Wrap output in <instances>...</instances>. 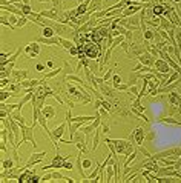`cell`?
I'll use <instances>...</instances> for the list:
<instances>
[{
	"label": "cell",
	"mask_w": 181,
	"mask_h": 183,
	"mask_svg": "<svg viewBox=\"0 0 181 183\" xmlns=\"http://www.w3.org/2000/svg\"><path fill=\"white\" fill-rule=\"evenodd\" d=\"M109 142L114 143L115 151L118 154H123V155H129L135 151L134 148V143H131V140H124V138H118V140H114V138H108Z\"/></svg>",
	"instance_id": "1"
},
{
	"label": "cell",
	"mask_w": 181,
	"mask_h": 183,
	"mask_svg": "<svg viewBox=\"0 0 181 183\" xmlns=\"http://www.w3.org/2000/svg\"><path fill=\"white\" fill-rule=\"evenodd\" d=\"M83 51H84V54H86L89 58L98 60V58L102 57V52L106 51V49L100 46V43H95L92 40H88L86 43H84V46H83Z\"/></svg>",
	"instance_id": "2"
},
{
	"label": "cell",
	"mask_w": 181,
	"mask_h": 183,
	"mask_svg": "<svg viewBox=\"0 0 181 183\" xmlns=\"http://www.w3.org/2000/svg\"><path fill=\"white\" fill-rule=\"evenodd\" d=\"M20 129H22V140L19 142V146H22L23 143H26V142H31L32 143V148L34 149H37V142H35V138H34V126L31 125V126H28V125H20Z\"/></svg>",
	"instance_id": "3"
},
{
	"label": "cell",
	"mask_w": 181,
	"mask_h": 183,
	"mask_svg": "<svg viewBox=\"0 0 181 183\" xmlns=\"http://www.w3.org/2000/svg\"><path fill=\"white\" fill-rule=\"evenodd\" d=\"M66 126H68V120H65L61 123L60 126H57L55 129H52V145L55 146V149H57V152L60 149H58V143H60V140H61V137H63V134L66 132Z\"/></svg>",
	"instance_id": "4"
},
{
	"label": "cell",
	"mask_w": 181,
	"mask_h": 183,
	"mask_svg": "<svg viewBox=\"0 0 181 183\" xmlns=\"http://www.w3.org/2000/svg\"><path fill=\"white\" fill-rule=\"evenodd\" d=\"M144 137H146V131H144V129H143V128H137L135 131H132L129 140L135 145V146H141L143 142H144Z\"/></svg>",
	"instance_id": "5"
},
{
	"label": "cell",
	"mask_w": 181,
	"mask_h": 183,
	"mask_svg": "<svg viewBox=\"0 0 181 183\" xmlns=\"http://www.w3.org/2000/svg\"><path fill=\"white\" fill-rule=\"evenodd\" d=\"M68 155H61L60 154V151L57 152V155L54 159H52V163L51 165H48V166H43L41 168V171H48V169H58V168H63V163H65V160H66Z\"/></svg>",
	"instance_id": "6"
},
{
	"label": "cell",
	"mask_w": 181,
	"mask_h": 183,
	"mask_svg": "<svg viewBox=\"0 0 181 183\" xmlns=\"http://www.w3.org/2000/svg\"><path fill=\"white\" fill-rule=\"evenodd\" d=\"M153 68L157 69L158 72H163V74H172V66L167 63V60H164V58H157L155 60V65H153Z\"/></svg>",
	"instance_id": "7"
},
{
	"label": "cell",
	"mask_w": 181,
	"mask_h": 183,
	"mask_svg": "<svg viewBox=\"0 0 181 183\" xmlns=\"http://www.w3.org/2000/svg\"><path fill=\"white\" fill-rule=\"evenodd\" d=\"M23 51H25V54H26V57L35 58V57L40 54V45H39V42H34V43L26 45V46L23 48Z\"/></svg>",
	"instance_id": "8"
},
{
	"label": "cell",
	"mask_w": 181,
	"mask_h": 183,
	"mask_svg": "<svg viewBox=\"0 0 181 183\" xmlns=\"http://www.w3.org/2000/svg\"><path fill=\"white\" fill-rule=\"evenodd\" d=\"M46 155H48L46 151H41V152H32V154H31V157H29V160H28V163L25 165V168H31V166L43 161L46 159Z\"/></svg>",
	"instance_id": "9"
},
{
	"label": "cell",
	"mask_w": 181,
	"mask_h": 183,
	"mask_svg": "<svg viewBox=\"0 0 181 183\" xmlns=\"http://www.w3.org/2000/svg\"><path fill=\"white\" fill-rule=\"evenodd\" d=\"M144 52H146V48H143L141 45H138V43H131L129 52H127V58H137Z\"/></svg>",
	"instance_id": "10"
},
{
	"label": "cell",
	"mask_w": 181,
	"mask_h": 183,
	"mask_svg": "<svg viewBox=\"0 0 181 183\" xmlns=\"http://www.w3.org/2000/svg\"><path fill=\"white\" fill-rule=\"evenodd\" d=\"M35 42L39 43H43V45H48V46H61L60 45V35H55V37H51V39H48V37H37Z\"/></svg>",
	"instance_id": "11"
},
{
	"label": "cell",
	"mask_w": 181,
	"mask_h": 183,
	"mask_svg": "<svg viewBox=\"0 0 181 183\" xmlns=\"http://www.w3.org/2000/svg\"><path fill=\"white\" fill-rule=\"evenodd\" d=\"M137 58H138V62H141L143 65H146V66H153V65H155V60H157L149 51H146L144 54H141V56L137 57Z\"/></svg>",
	"instance_id": "12"
},
{
	"label": "cell",
	"mask_w": 181,
	"mask_h": 183,
	"mask_svg": "<svg viewBox=\"0 0 181 183\" xmlns=\"http://www.w3.org/2000/svg\"><path fill=\"white\" fill-rule=\"evenodd\" d=\"M11 77L14 79V83H20V82H23V80H26L28 71H26V69H14Z\"/></svg>",
	"instance_id": "13"
},
{
	"label": "cell",
	"mask_w": 181,
	"mask_h": 183,
	"mask_svg": "<svg viewBox=\"0 0 181 183\" xmlns=\"http://www.w3.org/2000/svg\"><path fill=\"white\" fill-rule=\"evenodd\" d=\"M143 9V6H137V5H131V6H127L123 9V13H121V17H131V15H134L137 13H140Z\"/></svg>",
	"instance_id": "14"
},
{
	"label": "cell",
	"mask_w": 181,
	"mask_h": 183,
	"mask_svg": "<svg viewBox=\"0 0 181 183\" xmlns=\"http://www.w3.org/2000/svg\"><path fill=\"white\" fill-rule=\"evenodd\" d=\"M41 114H43L48 120H52V118L55 117V109H54V106H51V105H45L43 108H41Z\"/></svg>",
	"instance_id": "15"
},
{
	"label": "cell",
	"mask_w": 181,
	"mask_h": 183,
	"mask_svg": "<svg viewBox=\"0 0 181 183\" xmlns=\"http://www.w3.org/2000/svg\"><path fill=\"white\" fill-rule=\"evenodd\" d=\"M167 100H169V103L172 105V106H180V109H181V95H178L177 93H169L167 95Z\"/></svg>",
	"instance_id": "16"
},
{
	"label": "cell",
	"mask_w": 181,
	"mask_h": 183,
	"mask_svg": "<svg viewBox=\"0 0 181 183\" xmlns=\"http://www.w3.org/2000/svg\"><path fill=\"white\" fill-rule=\"evenodd\" d=\"M160 19H161V22H160V28L164 29V31H170V29H173L175 26H177V25H173L169 19L163 17V15H160Z\"/></svg>",
	"instance_id": "17"
},
{
	"label": "cell",
	"mask_w": 181,
	"mask_h": 183,
	"mask_svg": "<svg viewBox=\"0 0 181 183\" xmlns=\"http://www.w3.org/2000/svg\"><path fill=\"white\" fill-rule=\"evenodd\" d=\"M166 2H164V3H153L152 5V11H153V14H155V15H163L164 14V11H166Z\"/></svg>",
	"instance_id": "18"
},
{
	"label": "cell",
	"mask_w": 181,
	"mask_h": 183,
	"mask_svg": "<svg viewBox=\"0 0 181 183\" xmlns=\"http://www.w3.org/2000/svg\"><path fill=\"white\" fill-rule=\"evenodd\" d=\"M103 8V3H102V0H92L89 5V11L88 13L89 14H94V13H97V11H102Z\"/></svg>",
	"instance_id": "19"
},
{
	"label": "cell",
	"mask_w": 181,
	"mask_h": 183,
	"mask_svg": "<svg viewBox=\"0 0 181 183\" xmlns=\"http://www.w3.org/2000/svg\"><path fill=\"white\" fill-rule=\"evenodd\" d=\"M22 109H14L12 112H11V117L14 118V120H17L20 125H26V118L23 117V114L20 112Z\"/></svg>",
	"instance_id": "20"
},
{
	"label": "cell",
	"mask_w": 181,
	"mask_h": 183,
	"mask_svg": "<svg viewBox=\"0 0 181 183\" xmlns=\"http://www.w3.org/2000/svg\"><path fill=\"white\" fill-rule=\"evenodd\" d=\"M14 165H15V160L8 157V160L2 161V171H11V169H14Z\"/></svg>",
	"instance_id": "21"
},
{
	"label": "cell",
	"mask_w": 181,
	"mask_h": 183,
	"mask_svg": "<svg viewBox=\"0 0 181 183\" xmlns=\"http://www.w3.org/2000/svg\"><path fill=\"white\" fill-rule=\"evenodd\" d=\"M61 72H63V69H61V68H52V71H49V72H45V74H43V77H41V79L49 80V79L55 77V75L61 74Z\"/></svg>",
	"instance_id": "22"
},
{
	"label": "cell",
	"mask_w": 181,
	"mask_h": 183,
	"mask_svg": "<svg viewBox=\"0 0 181 183\" xmlns=\"http://www.w3.org/2000/svg\"><path fill=\"white\" fill-rule=\"evenodd\" d=\"M41 35L51 39V37H55L57 35V32H55V29L52 28V26H43V32H41Z\"/></svg>",
	"instance_id": "23"
},
{
	"label": "cell",
	"mask_w": 181,
	"mask_h": 183,
	"mask_svg": "<svg viewBox=\"0 0 181 183\" xmlns=\"http://www.w3.org/2000/svg\"><path fill=\"white\" fill-rule=\"evenodd\" d=\"M131 112H132V114H135L138 118H143V120H144V122H151V120H149V118L144 116V112H143V111H140V109H138V108H134V106H131Z\"/></svg>",
	"instance_id": "24"
},
{
	"label": "cell",
	"mask_w": 181,
	"mask_h": 183,
	"mask_svg": "<svg viewBox=\"0 0 181 183\" xmlns=\"http://www.w3.org/2000/svg\"><path fill=\"white\" fill-rule=\"evenodd\" d=\"M143 39L147 42H153V39H155V31H151V29L143 31Z\"/></svg>",
	"instance_id": "25"
},
{
	"label": "cell",
	"mask_w": 181,
	"mask_h": 183,
	"mask_svg": "<svg viewBox=\"0 0 181 183\" xmlns=\"http://www.w3.org/2000/svg\"><path fill=\"white\" fill-rule=\"evenodd\" d=\"M100 132H102V131H100L98 128L94 131V143H92V151H95V149H97V146L100 145Z\"/></svg>",
	"instance_id": "26"
},
{
	"label": "cell",
	"mask_w": 181,
	"mask_h": 183,
	"mask_svg": "<svg viewBox=\"0 0 181 183\" xmlns=\"http://www.w3.org/2000/svg\"><path fill=\"white\" fill-rule=\"evenodd\" d=\"M177 157H173V159H167V157H163V159H160V165L161 166H173L175 165V160Z\"/></svg>",
	"instance_id": "27"
},
{
	"label": "cell",
	"mask_w": 181,
	"mask_h": 183,
	"mask_svg": "<svg viewBox=\"0 0 181 183\" xmlns=\"http://www.w3.org/2000/svg\"><path fill=\"white\" fill-rule=\"evenodd\" d=\"M60 45H61L63 48H65V49H68V51H69L74 45H75V43L71 42V40H68V39H65V37H60Z\"/></svg>",
	"instance_id": "28"
},
{
	"label": "cell",
	"mask_w": 181,
	"mask_h": 183,
	"mask_svg": "<svg viewBox=\"0 0 181 183\" xmlns=\"http://www.w3.org/2000/svg\"><path fill=\"white\" fill-rule=\"evenodd\" d=\"M28 22H31L28 15H22V17H19V22H17V25H15V29H17V28H23Z\"/></svg>",
	"instance_id": "29"
},
{
	"label": "cell",
	"mask_w": 181,
	"mask_h": 183,
	"mask_svg": "<svg viewBox=\"0 0 181 183\" xmlns=\"http://www.w3.org/2000/svg\"><path fill=\"white\" fill-rule=\"evenodd\" d=\"M138 152H140V151H138V149H135V151H134V152H132V154H129V155H127V160L124 161V168H127V166H129V165L132 163V161L135 160V157L138 155Z\"/></svg>",
	"instance_id": "30"
},
{
	"label": "cell",
	"mask_w": 181,
	"mask_h": 183,
	"mask_svg": "<svg viewBox=\"0 0 181 183\" xmlns=\"http://www.w3.org/2000/svg\"><path fill=\"white\" fill-rule=\"evenodd\" d=\"M126 40V37L123 35V34H120L118 37H117V39H114V42H112V45H111L109 48H117V46H120L121 43H123Z\"/></svg>",
	"instance_id": "31"
},
{
	"label": "cell",
	"mask_w": 181,
	"mask_h": 183,
	"mask_svg": "<svg viewBox=\"0 0 181 183\" xmlns=\"http://www.w3.org/2000/svg\"><path fill=\"white\" fill-rule=\"evenodd\" d=\"M112 51H114V48H108V49L104 51V54H103V65H108L109 63V58H111Z\"/></svg>",
	"instance_id": "32"
},
{
	"label": "cell",
	"mask_w": 181,
	"mask_h": 183,
	"mask_svg": "<svg viewBox=\"0 0 181 183\" xmlns=\"http://www.w3.org/2000/svg\"><path fill=\"white\" fill-rule=\"evenodd\" d=\"M72 155H68V157H66V160H65V163H63V168H65V169H69V171H71L72 168H74V165H72Z\"/></svg>",
	"instance_id": "33"
},
{
	"label": "cell",
	"mask_w": 181,
	"mask_h": 183,
	"mask_svg": "<svg viewBox=\"0 0 181 183\" xmlns=\"http://www.w3.org/2000/svg\"><path fill=\"white\" fill-rule=\"evenodd\" d=\"M158 122H161V123H170V125H180V122L175 120L173 117H164V118H160Z\"/></svg>",
	"instance_id": "34"
},
{
	"label": "cell",
	"mask_w": 181,
	"mask_h": 183,
	"mask_svg": "<svg viewBox=\"0 0 181 183\" xmlns=\"http://www.w3.org/2000/svg\"><path fill=\"white\" fill-rule=\"evenodd\" d=\"M63 66H65V68H63V74H65V75H68V74H74V69L71 68V65H69L66 60H63Z\"/></svg>",
	"instance_id": "35"
},
{
	"label": "cell",
	"mask_w": 181,
	"mask_h": 183,
	"mask_svg": "<svg viewBox=\"0 0 181 183\" xmlns=\"http://www.w3.org/2000/svg\"><path fill=\"white\" fill-rule=\"evenodd\" d=\"M0 22H2V25H5V26H8V28H9V29H12V31L15 29V28H14V26H12L11 23H9V19H6V15H5V14H2V19H0Z\"/></svg>",
	"instance_id": "36"
},
{
	"label": "cell",
	"mask_w": 181,
	"mask_h": 183,
	"mask_svg": "<svg viewBox=\"0 0 181 183\" xmlns=\"http://www.w3.org/2000/svg\"><path fill=\"white\" fill-rule=\"evenodd\" d=\"M51 95L54 97V99H55V100L58 102V103L61 105V106H65V105H66V103H65V100L61 99V97H60V94H58V93H55V91H52V93H51Z\"/></svg>",
	"instance_id": "37"
},
{
	"label": "cell",
	"mask_w": 181,
	"mask_h": 183,
	"mask_svg": "<svg viewBox=\"0 0 181 183\" xmlns=\"http://www.w3.org/2000/svg\"><path fill=\"white\" fill-rule=\"evenodd\" d=\"M92 163H95V159H94V161L91 160V159H88V157H84V159L82 160L83 168H91V166H92Z\"/></svg>",
	"instance_id": "38"
},
{
	"label": "cell",
	"mask_w": 181,
	"mask_h": 183,
	"mask_svg": "<svg viewBox=\"0 0 181 183\" xmlns=\"http://www.w3.org/2000/svg\"><path fill=\"white\" fill-rule=\"evenodd\" d=\"M120 83H121V77H120V75H112V88L115 89Z\"/></svg>",
	"instance_id": "39"
},
{
	"label": "cell",
	"mask_w": 181,
	"mask_h": 183,
	"mask_svg": "<svg viewBox=\"0 0 181 183\" xmlns=\"http://www.w3.org/2000/svg\"><path fill=\"white\" fill-rule=\"evenodd\" d=\"M12 95V93H11V91H2V95H0V100H2V102H6V99H8V97H11Z\"/></svg>",
	"instance_id": "40"
},
{
	"label": "cell",
	"mask_w": 181,
	"mask_h": 183,
	"mask_svg": "<svg viewBox=\"0 0 181 183\" xmlns=\"http://www.w3.org/2000/svg\"><path fill=\"white\" fill-rule=\"evenodd\" d=\"M52 8L55 11H60L63 6H61V0H52Z\"/></svg>",
	"instance_id": "41"
},
{
	"label": "cell",
	"mask_w": 181,
	"mask_h": 183,
	"mask_svg": "<svg viewBox=\"0 0 181 183\" xmlns=\"http://www.w3.org/2000/svg\"><path fill=\"white\" fill-rule=\"evenodd\" d=\"M102 106H103V108H106V109H108L109 112L112 111V105H111V103H109V102L106 100V99H104V100H102Z\"/></svg>",
	"instance_id": "42"
},
{
	"label": "cell",
	"mask_w": 181,
	"mask_h": 183,
	"mask_svg": "<svg viewBox=\"0 0 181 183\" xmlns=\"http://www.w3.org/2000/svg\"><path fill=\"white\" fill-rule=\"evenodd\" d=\"M175 39H177V45H178V48H181V29L177 32L175 31Z\"/></svg>",
	"instance_id": "43"
},
{
	"label": "cell",
	"mask_w": 181,
	"mask_h": 183,
	"mask_svg": "<svg viewBox=\"0 0 181 183\" xmlns=\"http://www.w3.org/2000/svg\"><path fill=\"white\" fill-rule=\"evenodd\" d=\"M117 91H127V89H129V85H124V83H120L118 86H117V88H115Z\"/></svg>",
	"instance_id": "44"
},
{
	"label": "cell",
	"mask_w": 181,
	"mask_h": 183,
	"mask_svg": "<svg viewBox=\"0 0 181 183\" xmlns=\"http://www.w3.org/2000/svg\"><path fill=\"white\" fill-rule=\"evenodd\" d=\"M112 74H114L112 69H108V72H106V74L103 75V80H104V82H106V80H109L111 77H112Z\"/></svg>",
	"instance_id": "45"
},
{
	"label": "cell",
	"mask_w": 181,
	"mask_h": 183,
	"mask_svg": "<svg viewBox=\"0 0 181 183\" xmlns=\"http://www.w3.org/2000/svg\"><path fill=\"white\" fill-rule=\"evenodd\" d=\"M35 69H37V71H46V65H43V63H39V65H37V66H35Z\"/></svg>",
	"instance_id": "46"
},
{
	"label": "cell",
	"mask_w": 181,
	"mask_h": 183,
	"mask_svg": "<svg viewBox=\"0 0 181 183\" xmlns=\"http://www.w3.org/2000/svg\"><path fill=\"white\" fill-rule=\"evenodd\" d=\"M100 128H102V132H109V125H108V123H102V126H100Z\"/></svg>",
	"instance_id": "47"
},
{
	"label": "cell",
	"mask_w": 181,
	"mask_h": 183,
	"mask_svg": "<svg viewBox=\"0 0 181 183\" xmlns=\"http://www.w3.org/2000/svg\"><path fill=\"white\" fill-rule=\"evenodd\" d=\"M129 91H131L132 94H135V95H138V94H140V93H138V88H137V86H134V85H132V86H129Z\"/></svg>",
	"instance_id": "48"
},
{
	"label": "cell",
	"mask_w": 181,
	"mask_h": 183,
	"mask_svg": "<svg viewBox=\"0 0 181 183\" xmlns=\"http://www.w3.org/2000/svg\"><path fill=\"white\" fill-rule=\"evenodd\" d=\"M52 179V172L51 174H46V175H41V182H49Z\"/></svg>",
	"instance_id": "49"
},
{
	"label": "cell",
	"mask_w": 181,
	"mask_h": 183,
	"mask_svg": "<svg viewBox=\"0 0 181 183\" xmlns=\"http://www.w3.org/2000/svg\"><path fill=\"white\" fill-rule=\"evenodd\" d=\"M141 68H143V63H141V62H138V65H137L134 69H132V71H141Z\"/></svg>",
	"instance_id": "50"
},
{
	"label": "cell",
	"mask_w": 181,
	"mask_h": 183,
	"mask_svg": "<svg viewBox=\"0 0 181 183\" xmlns=\"http://www.w3.org/2000/svg\"><path fill=\"white\" fill-rule=\"evenodd\" d=\"M46 68H54V62H52V60L46 62Z\"/></svg>",
	"instance_id": "51"
},
{
	"label": "cell",
	"mask_w": 181,
	"mask_h": 183,
	"mask_svg": "<svg viewBox=\"0 0 181 183\" xmlns=\"http://www.w3.org/2000/svg\"><path fill=\"white\" fill-rule=\"evenodd\" d=\"M65 103H66V105L69 106V109H72V108H74V102H69V100H66Z\"/></svg>",
	"instance_id": "52"
},
{
	"label": "cell",
	"mask_w": 181,
	"mask_h": 183,
	"mask_svg": "<svg viewBox=\"0 0 181 183\" xmlns=\"http://www.w3.org/2000/svg\"><path fill=\"white\" fill-rule=\"evenodd\" d=\"M22 2H23V3H26V5H29V2H31V0H22Z\"/></svg>",
	"instance_id": "53"
},
{
	"label": "cell",
	"mask_w": 181,
	"mask_h": 183,
	"mask_svg": "<svg viewBox=\"0 0 181 183\" xmlns=\"http://www.w3.org/2000/svg\"><path fill=\"white\" fill-rule=\"evenodd\" d=\"M172 2H173V3H177V5H178V3L181 2V0H172Z\"/></svg>",
	"instance_id": "54"
},
{
	"label": "cell",
	"mask_w": 181,
	"mask_h": 183,
	"mask_svg": "<svg viewBox=\"0 0 181 183\" xmlns=\"http://www.w3.org/2000/svg\"><path fill=\"white\" fill-rule=\"evenodd\" d=\"M39 2H45L46 3V2H52V0H39Z\"/></svg>",
	"instance_id": "55"
},
{
	"label": "cell",
	"mask_w": 181,
	"mask_h": 183,
	"mask_svg": "<svg viewBox=\"0 0 181 183\" xmlns=\"http://www.w3.org/2000/svg\"><path fill=\"white\" fill-rule=\"evenodd\" d=\"M78 2H80V3H82V2H84V0H78Z\"/></svg>",
	"instance_id": "56"
},
{
	"label": "cell",
	"mask_w": 181,
	"mask_h": 183,
	"mask_svg": "<svg viewBox=\"0 0 181 183\" xmlns=\"http://www.w3.org/2000/svg\"><path fill=\"white\" fill-rule=\"evenodd\" d=\"M180 159H181V155H180Z\"/></svg>",
	"instance_id": "57"
}]
</instances>
